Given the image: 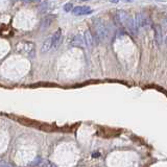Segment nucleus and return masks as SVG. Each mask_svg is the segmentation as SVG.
I'll list each match as a JSON object with an SVG mask.
<instances>
[{"instance_id": "11", "label": "nucleus", "mask_w": 167, "mask_h": 167, "mask_svg": "<svg viewBox=\"0 0 167 167\" xmlns=\"http://www.w3.org/2000/svg\"><path fill=\"white\" fill-rule=\"evenodd\" d=\"M84 40H85V43L88 45V46L91 47L92 45H93V36L91 35V33H90V30H86L85 31V36H84Z\"/></svg>"}, {"instance_id": "8", "label": "nucleus", "mask_w": 167, "mask_h": 167, "mask_svg": "<svg viewBox=\"0 0 167 167\" xmlns=\"http://www.w3.org/2000/svg\"><path fill=\"white\" fill-rule=\"evenodd\" d=\"M71 44L75 47L83 48V47L85 46V40H84V38L80 35H76V36H74L73 39H72Z\"/></svg>"}, {"instance_id": "2", "label": "nucleus", "mask_w": 167, "mask_h": 167, "mask_svg": "<svg viewBox=\"0 0 167 167\" xmlns=\"http://www.w3.org/2000/svg\"><path fill=\"white\" fill-rule=\"evenodd\" d=\"M93 26H94V35H93V41L98 44L100 41L106 42L108 40L109 37V33H108V29L106 27V25L102 23L101 20L97 19H93Z\"/></svg>"}, {"instance_id": "3", "label": "nucleus", "mask_w": 167, "mask_h": 167, "mask_svg": "<svg viewBox=\"0 0 167 167\" xmlns=\"http://www.w3.org/2000/svg\"><path fill=\"white\" fill-rule=\"evenodd\" d=\"M16 51L28 58H35L36 55V45L33 42L21 41L16 44Z\"/></svg>"}, {"instance_id": "17", "label": "nucleus", "mask_w": 167, "mask_h": 167, "mask_svg": "<svg viewBox=\"0 0 167 167\" xmlns=\"http://www.w3.org/2000/svg\"><path fill=\"white\" fill-rule=\"evenodd\" d=\"M33 167H41V166H33Z\"/></svg>"}, {"instance_id": "9", "label": "nucleus", "mask_w": 167, "mask_h": 167, "mask_svg": "<svg viewBox=\"0 0 167 167\" xmlns=\"http://www.w3.org/2000/svg\"><path fill=\"white\" fill-rule=\"evenodd\" d=\"M51 47H52V39H51V37H49V38H47V39L45 40L44 43H43L41 51L43 53H46V52H48V51L50 50Z\"/></svg>"}, {"instance_id": "13", "label": "nucleus", "mask_w": 167, "mask_h": 167, "mask_svg": "<svg viewBox=\"0 0 167 167\" xmlns=\"http://www.w3.org/2000/svg\"><path fill=\"white\" fill-rule=\"evenodd\" d=\"M72 8H72V3H66V4L64 5V11H65L66 13L71 12Z\"/></svg>"}, {"instance_id": "6", "label": "nucleus", "mask_w": 167, "mask_h": 167, "mask_svg": "<svg viewBox=\"0 0 167 167\" xmlns=\"http://www.w3.org/2000/svg\"><path fill=\"white\" fill-rule=\"evenodd\" d=\"M92 13V10L89 6H75L72 8V14L74 16H80V15H87Z\"/></svg>"}, {"instance_id": "18", "label": "nucleus", "mask_w": 167, "mask_h": 167, "mask_svg": "<svg viewBox=\"0 0 167 167\" xmlns=\"http://www.w3.org/2000/svg\"><path fill=\"white\" fill-rule=\"evenodd\" d=\"M14 1H17V0H14Z\"/></svg>"}, {"instance_id": "12", "label": "nucleus", "mask_w": 167, "mask_h": 167, "mask_svg": "<svg viewBox=\"0 0 167 167\" xmlns=\"http://www.w3.org/2000/svg\"><path fill=\"white\" fill-rule=\"evenodd\" d=\"M48 8H49V2L45 0V1H43V3L40 4L39 11H40L41 13H45V12H46V10H47Z\"/></svg>"}, {"instance_id": "7", "label": "nucleus", "mask_w": 167, "mask_h": 167, "mask_svg": "<svg viewBox=\"0 0 167 167\" xmlns=\"http://www.w3.org/2000/svg\"><path fill=\"white\" fill-rule=\"evenodd\" d=\"M51 39H52V47L51 48L58 49V46L61 45V40H62V30L58 29L55 33V35L51 37Z\"/></svg>"}, {"instance_id": "10", "label": "nucleus", "mask_w": 167, "mask_h": 167, "mask_svg": "<svg viewBox=\"0 0 167 167\" xmlns=\"http://www.w3.org/2000/svg\"><path fill=\"white\" fill-rule=\"evenodd\" d=\"M55 16H47V17H45L44 19L42 20L41 22V28L42 29H46L47 27H49V26L51 25V23H52L53 19H55Z\"/></svg>"}, {"instance_id": "14", "label": "nucleus", "mask_w": 167, "mask_h": 167, "mask_svg": "<svg viewBox=\"0 0 167 167\" xmlns=\"http://www.w3.org/2000/svg\"><path fill=\"white\" fill-rule=\"evenodd\" d=\"M22 1H23L24 3H30V2H37V1H39V0H22Z\"/></svg>"}, {"instance_id": "15", "label": "nucleus", "mask_w": 167, "mask_h": 167, "mask_svg": "<svg viewBox=\"0 0 167 167\" xmlns=\"http://www.w3.org/2000/svg\"><path fill=\"white\" fill-rule=\"evenodd\" d=\"M110 1H111L112 3H118V2L120 1V0H110Z\"/></svg>"}, {"instance_id": "4", "label": "nucleus", "mask_w": 167, "mask_h": 167, "mask_svg": "<svg viewBox=\"0 0 167 167\" xmlns=\"http://www.w3.org/2000/svg\"><path fill=\"white\" fill-rule=\"evenodd\" d=\"M153 30H155V42L157 46H161L163 43V33H162V28L159 24H153Z\"/></svg>"}, {"instance_id": "16", "label": "nucleus", "mask_w": 167, "mask_h": 167, "mask_svg": "<svg viewBox=\"0 0 167 167\" xmlns=\"http://www.w3.org/2000/svg\"><path fill=\"white\" fill-rule=\"evenodd\" d=\"M125 2H131V1H133V0H124Z\"/></svg>"}, {"instance_id": "5", "label": "nucleus", "mask_w": 167, "mask_h": 167, "mask_svg": "<svg viewBox=\"0 0 167 167\" xmlns=\"http://www.w3.org/2000/svg\"><path fill=\"white\" fill-rule=\"evenodd\" d=\"M137 27H146L150 24V21L145 15L138 14L136 16V22H135Z\"/></svg>"}, {"instance_id": "1", "label": "nucleus", "mask_w": 167, "mask_h": 167, "mask_svg": "<svg viewBox=\"0 0 167 167\" xmlns=\"http://www.w3.org/2000/svg\"><path fill=\"white\" fill-rule=\"evenodd\" d=\"M115 23L118 26H123L125 29H128V33L133 36H137V26L135 24V20L132 16H130L124 11H118L114 16Z\"/></svg>"}]
</instances>
